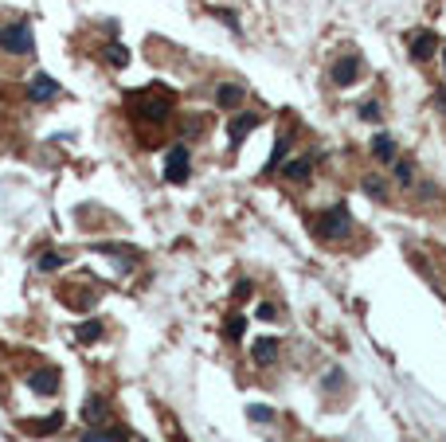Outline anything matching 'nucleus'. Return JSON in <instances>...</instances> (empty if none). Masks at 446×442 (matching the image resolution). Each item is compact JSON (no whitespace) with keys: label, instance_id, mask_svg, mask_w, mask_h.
<instances>
[{"label":"nucleus","instance_id":"nucleus-23","mask_svg":"<svg viewBox=\"0 0 446 442\" xmlns=\"http://www.w3.org/2000/svg\"><path fill=\"white\" fill-rule=\"evenodd\" d=\"M396 180H399V184H411V180H415V169L407 161H396Z\"/></svg>","mask_w":446,"mask_h":442},{"label":"nucleus","instance_id":"nucleus-11","mask_svg":"<svg viewBox=\"0 0 446 442\" xmlns=\"http://www.w3.org/2000/svg\"><path fill=\"white\" fill-rule=\"evenodd\" d=\"M28 388H32L35 395H51V391L59 388V372H51V368H43V372H32V376H28Z\"/></svg>","mask_w":446,"mask_h":442},{"label":"nucleus","instance_id":"nucleus-28","mask_svg":"<svg viewBox=\"0 0 446 442\" xmlns=\"http://www.w3.org/2000/svg\"><path fill=\"white\" fill-rule=\"evenodd\" d=\"M435 98H438V110H442V114H446V86H442V90H438V94H435Z\"/></svg>","mask_w":446,"mask_h":442},{"label":"nucleus","instance_id":"nucleus-5","mask_svg":"<svg viewBox=\"0 0 446 442\" xmlns=\"http://www.w3.org/2000/svg\"><path fill=\"white\" fill-rule=\"evenodd\" d=\"M78 415L86 419V426H102L110 419V403H106V395H90V400L83 403V411Z\"/></svg>","mask_w":446,"mask_h":442},{"label":"nucleus","instance_id":"nucleus-25","mask_svg":"<svg viewBox=\"0 0 446 442\" xmlns=\"http://www.w3.org/2000/svg\"><path fill=\"white\" fill-rule=\"evenodd\" d=\"M259 321H278V306L262 301V306H259Z\"/></svg>","mask_w":446,"mask_h":442},{"label":"nucleus","instance_id":"nucleus-29","mask_svg":"<svg viewBox=\"0 0 446 442\" xmlns=\"http://www.w3.org/2000/svg\"><path fill=\"white\" fill-rule=\"evenodd\" d=\"M442 71H446V52H442Z\"/></svg>","mask_w":446,"mask_h":442},{"label":"nucleus","instance_id":"nucleus-9","mask_svg":"<svg viewBox=\"0 0 446 442\" xmlns=\"http://www.w3.org/2000/svg\"><path fill=\"white\" fill-rule=\"evenodd\" d=\"M435 47H438V40L430 32H415L411 35V59L415 63H427L430 55H435Z\"/></svg>","mask_w":446,"mask_h":442},{"label":"nucleus","instance_id":"nucleus-8","mask_svg":"<svg viewBox=\"0 0 446 442\" xmlns=\"http://www.w3.org/2000/svg\"><path fill=\"white\" fill-rule=\"evenodd\" d=\"M278 349H282V340H278V337H262V340H254V345H251V360H254V364H274Z\"/></svg>","mask_w":446,"mask_h":442},{"label":"nucleus","instance_id":"nucleus-7","mask_svg":"<svg viewBox=\"0 0 446 442\" xmlns=\"http://www.w3.org/2000/svg\"><path fill=\"white\" fill-rule=\"evenodd\" d=\"M78 442H129V431L126 426H90Z\"/></svg>","mask_w":446,"mask_h":442},{"label":"nucleus","instance_id":"nucleus-16","mask_svg":"<svg viewBox=\"0 0 446 442\" xmlns=\"http://www.w3.org/2000/svg\"><path fill=\"white\" fill-rule=\"evenodd\" d=\"M247 415H251V423H270V419H274V407H270V403H254V407H247Z\"/></svg>","mask_w":446,"mask_h":442},{"label":"nucleus","instance_id":"nucleus-2","mask_svg":"<svg viewBox=\"0 0 446 442\" xmlns=\"http://www.w3.org/2000/svg\"><path fill=\"white\" fill-rule=\"evenodd\" d=\"M32 47H35V40H32V28L24 20L0 28V52L4 55H32Z\"/></svg>","mask_w":446,"mask_h":442},{"label":"nucleus","instance_id":"nucleus-19","mask_svg":"<svg viewBox=\"0 0 446 442\" xmlns=\"http://www.w3.org/2000/svg\"><path fill=\"white\" fill-rule=\"evenodd\" d=\"M364 192H368L372 200H384V196H387V188H384V180L368 177V180H364Z\"/></svg>","mask_w":446,"mask_h":442},{"label":"nucleus","instance_id":"nucleus-24","mask_svg":"<svg viewBox=\"0 0 446 442\" xmlns=\"http://www.w3.org/2000/svg\"><path fill=\"white\" fill-rule=\"evenodd\" d=\"M59 266H63V255H51V251L40 255V270H59Z\"/></svg>","mask_w":446,"mask_h":442},{"label":"nucleus","instance_id":"nucleus-17","mask_svg":"<svg viewBox=\"0 0 446 442\" xmlns=\"http://www.w3.org/2000/svg\"><path fill=\"white\" fill-rule=\"evenodd\" d=\"M106 59L114 63V67H126V63H129V52L122 47V43H110V47H106Z\"/></svg>","mask_w":446,"mask_h":442},{"label":"nucleus","instance_id":"nucleus-26","mask_svg":"<svg viewBox=\"0 0 446 442\" xmlns=\"http://www.w3.org/2000/svg\"><path fill=\"white\" fill-rule=\"evenodd\" d=\"M360 118H364V121H376V118H380V106H376V102H364V106H360Z\"/></svg>","mask_w":446,"mask_h":442},{"label":"nucleus","instance_id":"nucleus-18","mask_svg":"<svg viewBox=\"0 0 446 442\" xmlns=\"http://www.w3.org/2000/svg\"><path fill=\"white\" fill-rule=\"evenodd\" d=\"M102 337V321H83L78 325V340H98Z\"/></svg>","mask_w":446,"mask_h":442},{"label":"nucleus","instance_id":"nucleus-4","mask_svg":"<svg viewBox=\"0 0 446 442\" xmlns=\"http://www.w3.org/2000/svg\"><path fill=\"white\" fill-rule=\"evenodd\" d=\"M134 98H141V118L145 121H165L172 114L169 94H134Z\"/></svg>","mask_w":446,"mask_h":442},{"label":"nucleus","instance_id":"nucleus-27","mask_svg":"<svg viewBox=\"0 0 446 442\" xmlns=\"http://www.w3.org/2000/svg\"><path fill=\"white\" fill-rule=\"evenodd\" d=\"M216 16H219V20H223V24H228V28H231V32H239V20H235V16H231V12H216Z\"/></svg>","mask_w":446,"mask_h":442},{"label":"nucleus","instance_id":"nucleus-15","mask_svg":"<svg viewBox=\"0 0 446 442\" xmlns=\"http://www.w3.org/2000/svg\"><path fill=\"white\" fill-rule=\"evenodd\" d=\"M372 157L384 161V165H392V157H396V141H392L387 133H376L372 137Z\"/></svg>","mask_w":446,"mask_h":442},{"label":"nucleus","instance_id":"nucleus-3","mask_svg":"<svg viewBox=\"0 0 446 442\" xmlns=\"http://www.w3.org/2000/svg\"><path fill=\"white\" fill-rule=\"evenodd\" d=\"M165 180L169 184H184L188 180V145H172L165 153Z\"/></svg>","mask_w":446,"mask_h":442},{"label":"nucleus","instance_id":"nucleus-14","mask_svg":"<svg viewBox=\"0 0 446 442\" xmlns=\"http://www.w3.org/2000/svg\"><path fill=\"white\" fill-rule=\"evenodd\" d=\"M216 102L223 106V110H235V106H243V86H235V83H223L216 90Z\"/></svg>","mask_w":446,"mask_h":442},{"label":"nucleus","instance_id":"nucleus-13","mask_svg":"<svg viewBox=\"0 0 446 442\" xmlns=\"http://www.w3.org/2000/svg\"><path fill=\"white\" fill-rule=\"evenodd\" d=\"M251 129H259V114H239V118H231L228 137H231V141H243Z\"/></svg>","mask_w":446,"mask_h":442},{"label":"nucleus","instance_id":"nucleus-21","mask_svg":"<svg viewBox=\"0 0 446 442\" xmlns=\"http://www.w3.org/2000/svg\"><path fill=\"white\" fill-rule=\"evenodd\" d=\"M282 157H286V141H278V145H274V153H270V161H266V172L282 169Z\"/></svg>","mask_w":446,"mask_h":442},{"label":"nucleus","instance_id":"nucleus-12","mask_svg":"<svg viewBox=\"0 0 446 442\" xmlns=\"http://www.w3.org/2000/svg\"><path fill=\"white\" fill-rule=\"evenodd\" d=\"M310 172H313L310 157H294V161H282V177H286V180H298V184H305V180H310Z\"/></svg>","mask_w":446,"mask_h":442},{"label":"nucleus","instance_id":"nucleus-22","mask_svg":"<svg viewBox=\"0 0 446 442\" xmlns=\"http://www.w3.org/2000/svg\"><path fill=\"white\" fill-rule=\"evenodd\" d=\"M59 426H63V415H59V411H55V415H51V419H47V423H32V431L47 434V431H59Z\"/></svg>","mask_w":446,"mask_h":442},{"label":"nucleus","instance_id":"nucleus-20","mask_svg":"<svg viewBox=\"0 0 446 442\" xmlns=\"http://www.w3.org/2000/svg\"><path fill=\"white\" fill-rule=\"evenodd\" d=\"M243 329H247V317L243 313H231L228 317V337H243Z\"/></svg>","mask_w":446,"mask_h":442},{"label":"nucleus","instance_id":"nucleus-1","mask_svg":"<svg viewBox=\"0 0 446 442\" xmlns=\"http://www.w3.org/2000/svg\"><path fill=\"white\" fill-rule=\"evenodd\" d=\"M317 235L329 239V243H341V239L353 235V215H348L345 204H333L317 215Z\"/></svg>","mask_w":446,"mask_h":442},{"label":"nucleus","instance_id":"nucleus-6","mask_svg":"<svg viewBox=\"0 0 446 442\" xmlns=\"http://www.w3.org/2000/svg\"><path fill=\"white\" fill-rule=\"evenodd\" d=\"M55 94H59V83L47 78V75H35L32 83H28V98H32V102H51Z\"/></svg>","mask_w":446,"mask_h":442},{"label":"nucleus","instance_id":"nucleus-10","mask_svg":"<svg viewBox=\"0 0 446 442\" xmlns=\"http://www.w3.org/2000/svg\"><path fill=\"white\" fill-rule=\"evenodd\" d=\"M360 67H364L360 59H341L329 75H333V83H337V86H353L356 78H360Z\"/></svg>","mask_w":446,"mask_h":442}]
</instances>
